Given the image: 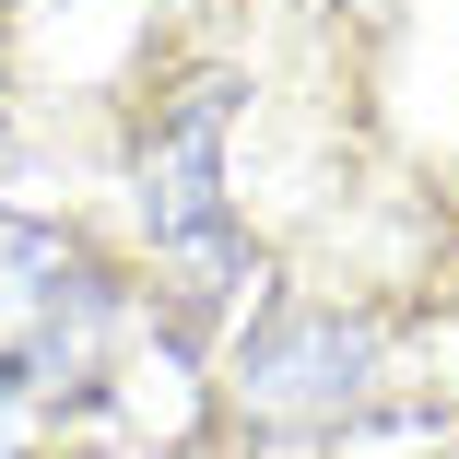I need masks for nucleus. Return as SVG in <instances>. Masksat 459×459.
I'll list each match as a JSON object with an SVG mask.
<instances>
[{
	"label": "nucleus",
	"mask_w": 459,
	"mask_h": 459,
	"mask_svg": "<svg viewBox=\"0 0 459 459\" xmlns=\"http://www.w3.org/2000/svg\"><path fill=\"white\" fill-rule=\"evenodd\" d=\"M224 82H189V107H177L153 142H142V224L165 259H189L201 283L189 295H224L236 283V212H224Z\"/></svg>",
	"instance_id": "2"
},
{
	"label": "nucleus",
	"mask_w": 459,
	"mask_h": 459,
	"mask_svg": "<svg viewBox=\"0 0 459 459\" xmlns=\"http://www.w3.org/2000/svg\"><path fill=\"white\" fill-rule=\"evenodd\" d=\"M107 342V283L48 224H0V389H71Z\"/></svg>",
	"instance_id": "1"
},
{
	"label": "nucleus",
	"mask_w": 459,
	"mask_h": 459,
	"mask_svg": "<svg viewBox=\"0 0 459 459\" xmlns=\"http://www.w3.org/2000/svg\"><path fill=\"white\" fill-rule=\"evenodd\" d=\"M365 365H377V330H365V318H283V330L247 353L236 401H247L259 424H330V412L365 389Z\"/></svg>",
	"instance_id": "3"
}]
</instances>
